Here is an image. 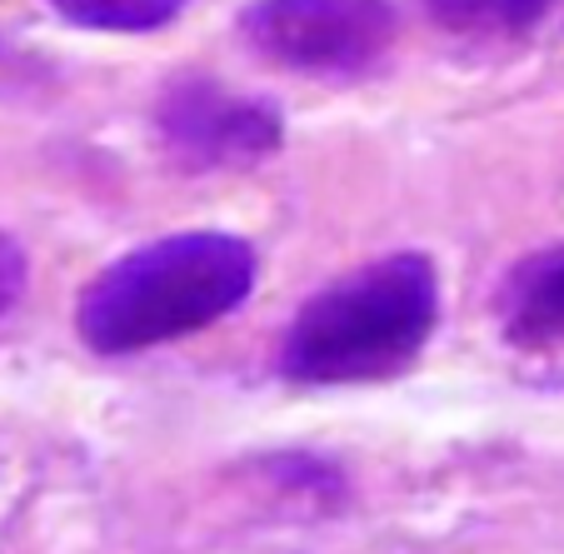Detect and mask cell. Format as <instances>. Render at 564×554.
<instances>
[{
    "label": "cell",
    "instance_id": "6da1fadb",
    "mask_svg": "<svg viewBox=\"0 0 564 554\" xmlns=\"http://www.w3.org/2000/svg\"><path fill=\"white\" fill-rule=\"evenodd\" d=\"M256 290V250L220 230L165 235L90 280L75 330L96 355H135L225 321Z\"/></svg>",
    "mask_w": 564,
    "mask_h": 554
},
{
    "label": "cell",
    "instance_id": "7a4b0ae2",
    "mask_svg": "<svg viewBox=\"0 0 564 554\" xmlns=\"http://www.w3.org/2000/svg\"><path fill=\"white\" fill-rule=\"evenodd\" d=\"M440 275L430 256L400 250L319 290L285 330L280 370L300 384L390 380L435 335Z\"/></svg>",
    "mask_w": 564,
    "mask_h": 554
},
{
    "label": "cell",
    "instance_id": "3957f363",
    "mask_svg": "<svg viewBox=\"0 0 564 554\" xmlns=\"http://www.w3.org/2000/svg\"><path fill=\"white\" fill-rule=\"evenodd\" d=\"M265 61L295 75H360L390 51V0H256L240 21Z\"/></svg>",
    "mask_w": 564,
    "mask_h": 554
},
{
    "label": "cell",
    "instance_id": "277c9868",
    "mask_svg": "<svg viewBox=\"0 0 564 554\" xmlns=\"http://www.w3.org/2000/svg\"><path fill=\"white\" fill-rule=\"evenodd\" d=\"M160 135L195 171L256 165L280 145V116L270 100L235 96L215 80H181L160 100Z\"/></svg>",
    "mask_w": 564,
    "mask_h": 554
},
{
    "label": "cell",
    "instance_id": "5b68a950",
    "mask_svg": "<svg viewBox=\"0 0 564 554\" xmlns=\"http://www.w3.org/2000/svg\"><path fill=\"white\" fill-rule=\"evenodd\" d=\"M500 325L524 350H564V246L510 270L500 285Z\"/></svg>",
    "mask_w": 564,
    "mask_h": 554
},
{
    "label": "cell",
    "instance_id": "8992f818",
    "mask_svg": "<svg viewBox=\"0 0 564 554\" xmlns=\"http://www.w3.org/2000/svg\"><path fill=\"white\" fill-rule=\"evenodd\" d=\"M560 0H425V11L435 25L455 35H524L530 25H540Z\"/></svg>",
    "mask_w": 564,
    "mask_h": 554
},
{
    "label": "cell",
    "instance_id": "52a82bcc",
    "mask_svg": "<svg viewBox=\"0 0 564 554\" xmlns=\"http://www.w3.org/2000/svg\"><path fill=\"white\" fill-rule=\"evenodd\" d=\"M51 6L90 31H160L181 15L185 0H51Z\"/></svg>",
    "mask_w": 564,
    "mask_h": 554
},
{
    "label": "cell",
    "instance_id": "ba28073f",
    "mask_svg": "<svg viewBox=\"0 0 564 554\" xmlns=\"http://www.w3.org/2000/svg\"><path fill=\"white\" fill-rule=\"evenodd\" d=\"M21 290H25V250L11 235H0V315L21 300Z\"/></svg>",
    "mask_w": 564,
    "mask_h": 554
}]
</instances>
